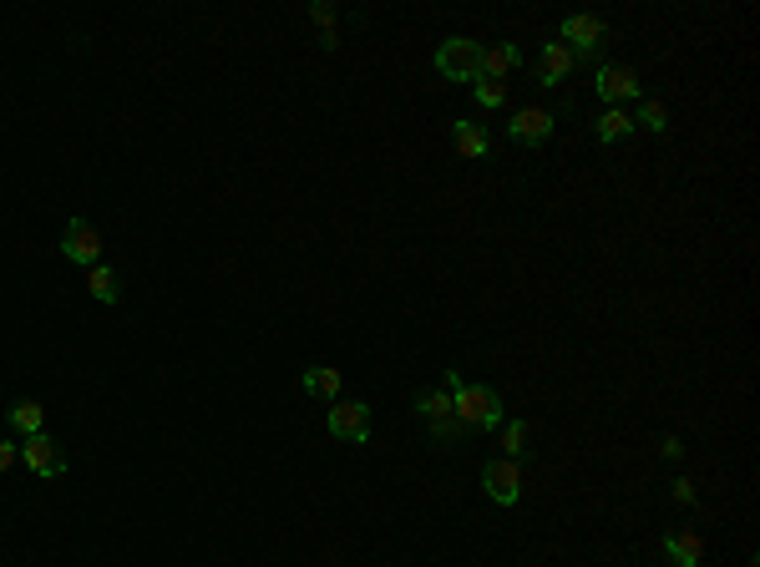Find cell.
Segmentation results:
<instances>
[{"instance_id":"6","label":"cell","mask_w":760,"mask_h":567,"mask_svg":"<svg viewBox=\"0 0 760 567\" xmlns=\"http://www.w3.org/2000/svg\"><path fill=\"white\" fill-rule=\"evenodd\" d=\"M558 36H563L558 46H568L573 61H578V56H598V46L608 41V26H603V16H588V11H583V16H568V21L558 26Z\"/></svg>"},{"instance_id":"2","label":"cell","mask_w":760,"mask_h":567,"mask_svg":"<svg viewBox=\"0 0 760 567\" xmlns=\"http://www.w3.org/2000/svg\"><path fill=\"white\" fill-rule=\"evenodd\" d=\"M482 56L487 46H477L472 36H446L436 46V71L446 81H482Z\"/></svg>"},{"instance_id":"1","label":"cell","mask_w":760,"mask_h":567,"mask_svg":"<svg viewBox=\"0 0 760 567\" xmlns=\"http://www.w3.org/2000/svg\"><path fill=\"white\" fill-rule=\"evenodd\" d=\"M446 395H451V416L462 421L467 431H497L507 416H502V395L492 390V385H472V380H462L456 370H446V385H441Z\"/></svg>"},{"instance_id":"26","label":"cell","mask_w":760,"mask_h":567,"mask_svg":"<svg viewBox=\"0 0 760 567\" xmlns=\"http://www.w3.org/2000/svg\"><path fill=\"white\" fill-rule=\"evenodd\" d=\"M750 567H760V562H750Z\"/></svg>"},{"instance_id":"20","label":"cell","mask_w":760,"mask_h":567,"mask_svg":"<svg viewBox=\"0 0 760 567\" xmlns=\"http://www.w3.org/2000/svg\"><path fill=\"white\" fill-rule=\"evenodd\" d=\"M502 451H507V461L527 456V421H502Z\"/></svg>"},{"instance_id":"13","label":"cell","mask_w":760,"mask_h":567,"mask_svg":"<svg viewBox=\"0 0 760 567\" xmlns=\"http://www.w3.org/2000/svg\"><path fill=\"white\" fill-rule=\"evenodd\" d=\"M340 385H345V375L335 365H310L304 370V395H315V400H340Z\"/></svg>"},{"instance_id":"23","label":"cell","mask_w":760,"mask_h":567,"mask_svg":"<svg viewBox=\"0 0 760 567\" xmlns=\"http://www.w3.org/2000/svg\"><path fill=\"white\" fill-rule=\"evenodd\" d=\"M674 502H684V507H695V502H700V492H695V481H690V476H679V481H674Z\"/></svg>"},{"instance_id":"11","label":"cell","mask_w":760,"mask_h":567,"mask_svg":"<svg viewBox=\"0 0 760 567\" xmlns=\"http://www.w3.org/2000/svg\"><path fill=\"white\" fill-rule=\"evenodd\" d=\"M573 51L568 46H558V41H548L543 46V56H538V87H563V81L573 76Z\"/></svg>"},{"instance_id":"17","label":"cell","mask_w":760,"mask_h":567,"mask_svg":"<svg viewBox=\"0 0 760 567\" xmlns=\"http://www.w3.org/2000/svg\"><path fill=\"white\" fill-rule=\"evenodd\" d=\"M522 66V51L517 46H492L487 56H482V81H502V76H512Z\"/></svg>"},{"instance_id":"15","label":"cell","mask_w":760,"mask_h":567,"mask_svg":"<svg viewBox=\"0 0 760 567\" xmlns=\"http://www.w3.org/2000/svg\"><path fill=\"white\" fill-rule=\"evenodd\" d=\"M6 421H11V431L36 436V431H46V405H41V400H16L11 411H6Z\"/></svg>"},{"instance_id":"18","label":"cell","mask_w":760,"mask_h":567,"mask_svg":"<svg viewBox=\"0 0 760 567\" xmlns=\"http://www.w3.org/2000/svg\"><path fill=\"white\" fill-rule=\"evenodd\" d=\"M87 289H92L97 304H117V299H122V279H117V269H107V264L87 269Z\"/></svg>"},{"instance_id":"14","label":"cell","mask_w":760,"mask_h":567,"mask_svg":"<svg viewBox=\"0 0 760 567\" xmlns=\"http://www.w3.org/2000/svg\"><path fill=\"white\" fill-rule=\"evenodd\" d=\"M593 137L608 147V142H624V137H634V117L624 112V107H603V117L593 122Z\"/></svg>"},{"instance_id":"3","label":"cell","mask_w":760,"mask_h":567,"mask_svg":"<svg viewBox=\"0 0 760 567\" xmlns=\"http://www.w3.org/2000/svg\"><path fill=\"white\" fill-rule=\"evenodd\" d=\"M330 436L345 446H365L370 441V405L365 400H330V416H325Z\"/></svg>"},{"instance_id":"21","label":"cell","mask_w":760,"mask_h":567,"mask_svg":"<svg viewBox=\"0 0 760 567\" xmlns=\"http://www.w3.org/2000/svg\"><path fill=\"white\" fill-rule=\"evenodd\" d=\"M502 102H507V81H477V107L497 112Z\"/></svg>"},{"instance_id":"10","label":"cell","mask_w":760,"mask_h":567,"mask_svg":"<svg viewBox=\"0 0 760 567\" xmlns=\"http://www.w3.org/2000/svg\"><path fill=\"white\" fill-rule=\"evenodd\" d=\"M21 461H26L36 476H61V471H66V456H61V446H56L46 431H36V436L21 441Z\"/></svg>"},{"instance_id":"7","label":"cell","mask_w":760,"mask_h":567,"mask_svg":"<svg viewBox=\"0 0 760 567\" xmlns=\"http://www.w3.org/2000/svg\"><path fill=\"white\" fill-rule=\"evenodd\" d=\"M482 492L497 502V507H517V497H522V471H517V461H487L482 466Z\"/></svg>"},{"instance_id":"24","label":"cell","mask_w":760,"mask_h":567,"mask_svg":"<svg viewBox=\"0 0 760 567\" xmlns=\"http://www.w3.org/2000/svg\"><path fill=\"white\" fill-rule=\"evenodd\" d=\"M21 461V446H11V441H0V471H6V466H16Z\"/></svg>"},{"instance_id":"4","label":"cell","mask_w":760,"mask_h":567,"mask_svg":"<svg viewBox=\"0 0 760 567\" xmlns=\"http://www.w3.org/2000/svg\"><path fill=\"white\" fill-rule=\"evenodd\" d=\"M416 416H421V421L431 426V436L446 441V446L467 436V426L451 416V395H446V390H421V395H416Z\"/></svg>"},{"instance_id":"16","label":"cell","mask_w":760,"mask_h":567,"mask_svg":"<svg viewBox=\"0 0 760 567\" xmlns=\"http://www.w3.org/2000/svg\"><path fill=\"white\" fill-rule=\"evenodd\" d=\"M451 142H456V152L472 157V162H477V157H487V147H492V142H487V132H482L477 122H451Z\"/></svg>"},{"instance_id":"9","label":"cell","mask_w":760,"mask_h":567,"mask_svg":"<svg viewBox=\"0 0 760 567\" xmlns=\"http://www.w3.org/2000/svg\"><path fill=\"white\" fill-rule=\"evenodd\" d=\"M553 112L548 107H522V112H512V122H507V137L512 142H527V147H538V142H548L553 137Z\"/></svg>"},{"instance_id":"12","label":"cell","mask_w":760,"mask_h":567,"mask_svg":"<svg viewBox=\"0 0 760 567\" xmlns=\"http://www.w3.org/2000/svg\"><path fill=\"white\" fill-rule=\"evenodd\" d=\"M664 557H669L674 567H700V562H705V542H700L695 532H669V537H664Z\"/></svg>"},{"instance_id":"19","label":"cell","mask_w":760,"mask_h":567,"mask_svg":"<svg viewBox=\"0 0 760 567\" xmlns=\"http://www.w3.org/2000/svg\"><path fill=\"white\" fill-rule=\"evenodd\" d=\"M634 127H649L654 137H659V132H669V112H664V102H659V97H644V102H639V112H634Z\"/></svg>"},{"instance_id":"25","label":"cell","mask_w":760,"mask_h":567,"mask_svg":"<svg viewBox=\"0 0 760 567\" xmlns=\"http://www.w3.org/2000/svg\"><path fill=\"white\" fill-rule=\"evenodd\" d=\"M659 451H664L669 461H679V456H684V441H679V436H664V441H659Z\"/></svg>"},{"instance_id":"8","label":"cell","mask_w":760,"mask_h":567,"mask_svg":"<svg viewBox=\"0 0 760 567\" xmlns=\"http://www.w3.org/2000/svg\"><path fill=\"white\" fill-rule=\"evenodd\" d=\"M593 87H598L603 107H619V102H629V97H644L634 66H598V81H593Z\"/></svg>"},{"instance_id":"22","label":"cell","mask_w":760,"mask_h":567,"mask_svg":"<svg viewBox=\"0 0 760 567\" xmlns=\"http://www.w3.org/2000/svg\"><path fill=\"white\" fill-rule=\"evenodd\" d=\"M310 21H315L320 31H335V21H340V11L330 6V0H315V6H310Z\"/></svg>"},{"instance_id":"5","label":"cell","mask_w":760,"mask_h":567,"mask_svg":"<svg viewBox=\"0 0 760 567\" xmlns=\"http://www.w3.org/2000/svg\"><path fill=\"white\" fill-rule=\"evenodd\" d=\"M61 254H66L71 264H82V269H97V264H102V233H97V223L71 218L66 233H61Z\"/></svg>"}]
</instances>
